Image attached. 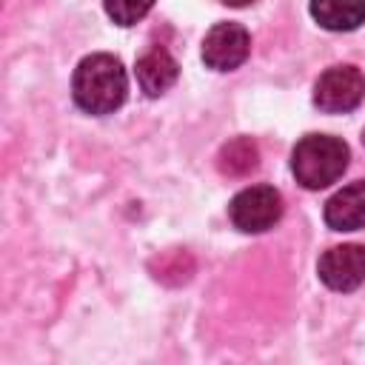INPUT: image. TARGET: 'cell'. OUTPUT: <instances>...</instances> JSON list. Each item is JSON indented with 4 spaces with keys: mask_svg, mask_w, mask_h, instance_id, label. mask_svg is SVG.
Returning a JSON list of instances; mask_svg holds the SVG:
<instances>
[{
    "mask_svg": "<svg viewBox=\"0 0 365 365\" xmlns=\"http://www.w3.org/2000/svg\"><path fill=\"white\" fill-rule=\"evenodd\" d=\"M325 222L334 231L365 228V180L345 185L325 202Z\"/></svg>",
    "mask_w": 365,
    "mask_h": 365,
    "instance_id": "8",
    "label": "cell"
},
{
    "mask_svg": "<svg viewBox=\"0 0 365 365\" xmlns=\"http://www.w3.org/2000/svg\"><path fill=\"white\" fill-rule=\"evenodd\" d=\"M74 103L88 114H111L125 103L128 80L114 54H91L80 60L71 80Z\"/></svg>",
    "mask_w": 365,
    "mask_h": 365,
    "instance_id": "1",
    "label": "cell"
},
{
    "mask_svg": "<svg viewBox=\"0 0 365 365\" xmlns=\"http://www.w3.org/2000/svg\"><path fill=\"white\" fill-rule=\"evenodd\" d=\"M257 160H259L257 145L248 137H237L228 145H222V151L217 157V165L228 177H245V174H251L257 168Z\"/></svg>",
    "mask_w": 365,
    "mask_h": 365,
    "instance_id": "10",
    "label": "cell"
},
{
    "mask_svg": "<svg viewBox=\"0 0 365 365\" xmlns=\"http://www.w3.org/2000/svg\"><path fill=\"white\" fill-rule=\"evenodd\" d=\"M319 279L334 291H354L365 282V245H334L319 257Z\"/></svg>",
    "mask_w": 365,
    "mask_h": 365,
    "instance_id": "6",
    "label": "cell"
},
{
    "mask_svg": "<svg viewBox=\"0 0 365 365\" xmlns=\"http://www.w3.org/2000/svg\"><path fill=\"white\" fill-rule=\"evenodd\" d=\"M365 97V77L354 66L328 68L314 86V103L328 114L354 111Z\"/></svg>",
    "mask_w": 365,
    "mask_h": 365,
    "instance_id": "4",
    "label": "cell"
},
{
    "mask_svg": "<svg viewBox=\"0 0 365 365\" xmlns=\"http://www.w3.org/2000/svg\"><path fill=\"white\" fill-rule=\"evenodd\" d=\"M362 143H365V131H362Z\"/></svg>",
    "mask_w": 365,
    "mask_h": 365,
    "instance_id": "13",
    "label": "cell"
},
{
    "mask_svg": "<svg viewBox=\"0 0 365 365\" xmlns=\"http://www.w3.org/2000/svg\"><path fill=\"white\" fill-rule=\"evenodd\" d=\"M311 14L328 31H354L365 23V0H311Z\"/></svg>",
    "mask_w": 365,
    "mask_h": 365,
    "instance_id": "9",
    "label": "cell"
},
{
    "mask_svg": "<svg viewBox=\"0 0 365 365\" xmlns=\"http://www.w3.org/2000/svg\"><path fill=\"white\" fill-rule=\"evenodd\" d=\"M348 168V145L331 134H308L291 154V171L297 182L311 191L328 188Z\"/></svg>",
    "mask_w": 365,
    "mask_h": 365,
    "instance_id": "2",
    "label": "cell"
},
{
    "mask_svg": "<svg viewBox=\"0 0 365 365\" xmlns=\"http://www.w3.org/2000/svg\"><path fill=\"white\" fill-rule=\"evenodd\" d=\"M220 3H225V6H231V9H242V6H251L254 0H220Z\"/></svg>",
    "mask_w": 365,
    "mask_h": 365,
    "instance_id": "12",
    "label": "cell"
},
{
    "mask_svg": "<svg viewBox=\"0 0 365 365\" xmlns=\"http://www.w3.org/2000/svg\"><path fill=\"white\" fill-rule=\"evenodd\" d=\"M228 217H231L237 231H242V234H262V231L274 228V222L282 217V197L271 185L242 188L231 200Z\"/></svg>",
    "mask_w": 365,
    "mask_h": 365,
    "instance_id": "3",
    "label": "cell"
},
{
    "mask_svg": "<svg viewBox=\"0 0 365 365\" xmlns=\"http://www.w3.org/2000/svg\"><path fill=\"white\" fill-rule=\"evenodd\" d=\"M103 6H106V14L117 26H134L151 11L154 0H103Z\"/></svg>",
    "mask_w": 365,
    "mask_h": 365,
    "instance_id": "11",
    "label": "cell"
},
{
    "mask_svg": "<svg viewBox=\"0 0 365 365\" xmlns=\"http://www.w3.org/2000/svg\"><path fill=\"white\" fill-rule=\"evenodd\" d=\"M251 51V37L240 23H217L202 40V60L214 71H234L245 63Z\"/></svg>",
    "mask_w": 365,
    "mask_h": 365,
    "instance_id": "5",
    "label": "cell"
},
{
    "mask_svg": "<svg viewBox=\"0 0 365 365\" xmlns=\"http://www.w3.org/2000/svg\"><path fill=\"white\" fill-rule=\"evenodd\" d=\"M180 66L163 46H151L137 57V83L148 97L165 94L177 83Z\"/></svg>",
    "mask_w": 365,
    "mask_h": 365,
    "instance_id": "7",
    "label": "cell"
}]
</instances>
